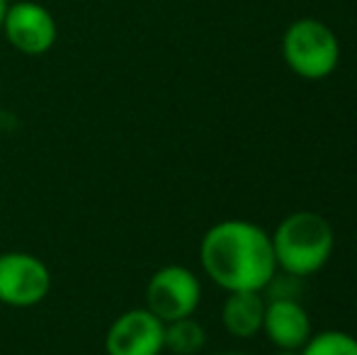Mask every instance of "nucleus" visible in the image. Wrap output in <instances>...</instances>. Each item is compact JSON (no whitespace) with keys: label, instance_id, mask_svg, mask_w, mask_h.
I'll return each instance as SVG.
<instances>
[{"label":"nucleus","instance_id":"nucleus-1","mask_svg":"<svg viewBox=\"0 0 357 355\" xmlns=\"http://www.w3.org/2000/svg\"><path fill=\"white\" fill-rule=\"evenodd\" d=\"M199 263L226 292H263L278 273L270 234L245 219L209 227L199 243Z\"/></svg>","mask_w":357,"mask_h":355},{"label":"nucleus","instance_id":"nucleus-2","mask_svg":"<svg viewBox=\"0 0 357 355\" xmlns=\"http://www.w3.org/2000/svg\"><path fill=\"white\" fill-rule=\"evenodd\" d=\"M273 253L278 270L291 278H309L319 273L333 253L335 234L331 222L319 212H291L273 234Z\"/></svg>","mask_w":357,"mask_h":355},{"label":"nucleus","instance_id":"nucleus-3","mask_svg":"<svg viewBox=\"0 0 357 355\" xmlns=\"http://www.w3.org/2000/svg\"><path fill=\"white\" fill-rule=\"evenodd\" d=\"M282 56L299 78L321 81L338 68L340 44L328 24L314 17H301L287 27L282 37Z\"/></svg>","mask_w":357,"mask_h":355},{"label":"nucleus","instance_id":"nucleus-4","mask_svg":"<svg viewBox=\"0 0 357 355\" xmlns=\"http://www.w3.org/2000/svg\"><path fill=\"white\" fill-rule=\"evenodd\" d=\"M202 285L185 266H165L151 275L146 285V309L163 324L192 317L199 307Z\"/></svg>","mask_w":357,"mask_h":355},{"label":"nucleus","instance_id":"nucleus-5","mask_svg":"<svg viewBox=\"0 0 357 355\" xmlns=\"http://www.w3.org/2000/svg\"><path fill=\"white\" fill-rule=\"evenodd\" d=\"M52 273L32 253H0V304L27 309L49 294Z\"/></svg>","mask_w":357,"mask_h":355},{"label":"nucleus","instance_id":"nucleus-6","mask_svg":"<svg viewBox=\"0 0 357 355\" xmlns=\"http://www.w3.org/2000/svg\"><path fill=\"white\" fill-rule=\"evenodd\" d=\"M3 34L24 56H42L56 44L59 27L54 15L34 0H17L8 5L3 17Z\"/></svg>","mask_w":357,"mask_h":355},{"label":"nucleus","instance_id":"nucleus-7","mask_svg":"<svg viewBox=\"0 0 357 355\" xmlns=\"http://www.w3.org/2000/svg\"><path fill=\"white\" fill-rule=\"evenodd\" d=\"M165 324L149 309H129L107 328V355H160Z\"/></svg>","mask_w":357,"mask_h":355},{"label":"nucleus","instance_id":"nucleus-8","mask_svg":"<svg viewBox=\"0 0 357 355\" xmlns=\"http://www.w3.org/2000/svg\"><path fill=\"white\" fill-rule=\"evenodd\" d=\"M263 331L280 351H299L311 338V319L299 299L275 297L265 304Z\"/></svg>","mask_w":357,"mask_h":355},{"label":"nucleus","instance_id":"nucleus-9","mask_svg":"<svg viewBox=\"0 0 357 355\" xmlns=\"http://www.w3.org/2000/svg\"><path fill=\"white\" fill-rule=\"evenodd\" d=\"M265 299L260 292H229L221 307V324L234 338H253L263 331Z\"/></svg>","mask_w":357,"mask_h":355},{"label":"nucleus","instance_id":"nucleus-10","mask_svg":"<svg viewBox=\"0 0 357 355\" xmlns=\"http://www.w3.org/2000/svg\"><path fill=\"white\" fill-rule=\"evenodd\" d=\"M204 343H207V331L192 317L165 324L163 351H170L173 355H197L204 348Z\"/></svg>","mask_w":357,"mask_h":355},{"label":"nucleus","instance_id":"nucleus-11","mask_svg":"<svg viewBox=\"0 0 357 355\" xmlns=\"http://www.w3.org/2000/svg\"><path fill=\"white\" fill-rule=\"evenodd\" d=\"M299 355H357V338L345 331H321L299 348Z\"/></svg>","mask_w":357,"mask_h":355},{"label":"nucleus","instance_id":"nucleus-12","mask_svg":"<svg viewBox=\"0 0 357 355\" xmlns=\"http://www.w3.org/2000/svg\"><path fill=\"white\" fill-rule=\"evenodd\" d=\"M8 0H0V27H3V17H5V10H8Z\"/></svg>","mask_w":357,"mask_h":355},{"label":"nucleus","instance_id":"nucleus-13","mask_svg":"<svg viewBox=\"0 0 357 355\" xmlns=\"http://www.w3.org/2000/svg\"><path fill=\"white\" fill-rule=\"evenodd\" d=\"M278 355H299V351H280Z\"/></svg>","mask_w":357,"mask_h":355},{"label":"nucleus","instance_id":"nucleus-14","mask_svg":"<svg viewBox=\"0 0 357 355\" xmlns=\"http://www.w3.org/2000/svg\"><path fill=\"white\" fill-rule=\"evenodd\" d=\"M216 355H248V353H216Z\"/></svg>","mask_w":357,"mask_h":355}]
</instances>
